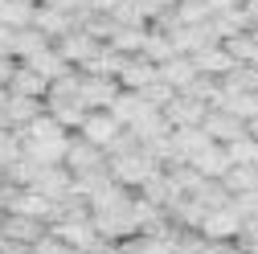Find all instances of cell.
<instances>
[{
  "label": "cell",
  "mask_w": 258,
  "mask_h": 254,
  "mask_svg": "<svg viewBox=\"0 0 258 254\" xmlns=\"http://www.w3.org/2000/svg\"><path fill=\"white\" fill-rule=\"evenodd\" d=\"M13 66H17V61H13L9 53H0V86H9V74H13Z\"/></svg>",
  "instance_id": "37"
},
{
  "label": "cell",
  "mask_w": 258,
  "mask_h": 254,
  "mask_svg": "<svg viewBox=\"0 0 258 254\" xmlns=\"http://www.w3.org/2000/svg\"><path fill=\"white\" fill-rule=\"evenodd\" d=\"M25 152V144H21V132L17 127H5V132H0V168H9L17 156Z\"/></svg>",
  "instance_id": "32"
},
{
  "label": "cell",
  "mask_w": 258,
  "mask_h": 254,
  "mask_svg": "<svg viewBox=\"0 0 258 254\" xmlns=\"http://www.w3.org/2000/svg\"><path fill=\"white\" fill-rule=\"evenodd\" d=\"M5 90H9V94H21V99H45L49 82H45L33 66L17 61V66H13V74H9V86H5Z\"/></svg>",
  "instance_id": "14"
},
{
  "label": "cell",
  "mask_w": 258,
  "mask_h": 254,
  "mask_svg": "<svg viewBox=\"0 0 258 254\" xmlns=\"http://www.w3.org/2000/svg\"><path fill=\"white\" fill-rule=\"evenodd\" d=\"M123 132V123L111 115V111H86V119H82V127H78V132L74 136H82L86 144H94V148H111V140Z\"/></svg>",
  "instance_id": "9"
},
{
  "label": "cell",
  "mask_w": 258,
  "mask_h": 254,
  "mask_svg": "<svg viewBox=\"0 0 258 254\" xmlns=\"http://www.w3.org/2000/svg\"><path fill=\"white\" fill-rule=\"evenodd\" d=\"M5 127H9V119H5V111H0V132H5Z\"/></svg>",
  "instance_id": "40"
},
{
  "label": "cell",
  "mask_w": 258,
  "mask_h": 254,
  "mask_svg": "<svg viewBox=\"0 0 258 254\" xmlns=\"http://www.w3.org/2000/svg\"><path fill=\"white\" fill-rule=\"evenodd\" d=\"M5 242H9V238H5V230H0V250H5Z\"/></svg>",
  "instance_id": "42"
},
{
  "label": "cell",
  "mask_w": 258,
  "mask_h": 254,
  "mask_svg": "<svg viewBox=\"0 0 258 254\" xmlns=\"http://www.w3.org/2000/svg\"><path fill=\"white\" fill-rule=\"evenodd\" d=\"M205 111H209V107H205L201 99H192L188 90H176L172 99L164 103L160 115H164L172 127H201V123H205Z\"/></svg>",
  "instance_id": "8"
},
{
  "label": "cell",
  "mask_w": 258,
  "mask_h": 254,
  "mask_svg": "<svg viewBox=\"0 0 258 254\" xmlns=\"http://www.w3.org/2000/svg\"><path fill=\"white\" fill-rule=\"evenodd\" d=\"M197 234H201L205 242H234V238L242 234V213L225 201V205H217V209H209V213L201 217Z\"/></svg>",
  "instance_id": "4"
},
{
  "label": "cell",
  "mask_w": 258,
  "mask_h": 254,
  "mask_svg": "<svg viewBox=\"0 0 258 254\" xmlns=\"http://www.w3.org/2000/svg\"><path fill=\"white\" fill-rule=\"evenodd\" d=\"M188 164L197 168L205 180H221V176H225V168H230V156H225V148H221V144H209L205 152H197V156H192Z\"/></svg>",
  "instance_id": "20"
},
{
  "label": "cell",
  "mask_w": 258,
  "mask_h": 254,
  "mask_svg": "<svg viewBox=\"0 0 258 254\" xmlns=\"http://www.w3.org/2000/svg\"><path fill=\"white\" fill-rule=\"evenodd\" d=\"M115 25H132V29H148V13H144V0H119V5L107 13Z\"/></svg>",
  "instance_id": "27"
},
{
  "label": "cell",
  "mask_w": 258,
  "mask_h": 254,
  "mask_svg": "<svg viewBox=\"0 0 258 254\" xmlns=\"http://www.w3.org/2000/svg\"><path fill=\"white\" fill-rule=\"evenodd\" d=\"M0 254H33V250H29V246H17V242H5V250H0Z\"/></svg>",
  "instance_id": "39"
},
{
  "label": "cell",
  "mask_w": 258,
  "mask_h": 254,
  "mask_svg": "<svg viewBox=\"0 0 258 254\" xmlns=\"http://www.w3.org/2000/svg\"><path fill=\"white\" fill-rule=\"evenodd\" d=\"M5 94H9V90H5V86H0V103H5Z\"/></svg>",
  "instance_id": "44"
},
{
  "label": "cell",
  "mask_w": 258,
  "mask_h": 254,
  "mask_svg": "<svg viewBox=\"0 0 258 254\" xmlns=\"http://www.w3.org/2000/svg\"><path fill=\"white\" fill-rule=\"evenodd\" d=\"M205 254H246L238 242H205Z\"/></svg>",
  "instance_id": "35"
},
{
  "label": "cell",
  "mask_w": 258,
  "mask_h": 254,
  "mask_svg": "<svg viewBox=\"0 0 258 254\" xmlns=\"http://www.w3.org/2000/svg\"><path fill=\"white\" fill-rule=\"evenodd\" d=\"M61 164H66L70 176L78 180V176H90V172H103L107 168V152L86 144L82 136H70V148H66V156H61Z\"/></svg>",
  "instance_id": "5"
},
{
  "label": "cell",
  "mask_w": 258,
  "mask_h": 254,
  "mask_svg": "<svg viewBox=\"0 0 258 254\" xmlns=\"http://www.w3.org/2000/svg\"><path fill=\"white\" fill-rule=\"evenodd\" d=\"M225 94H258V70L254 66H234L225 78H217Z\"/></svg>",
  "instance_id": "24"
},
{
  "label": "cell",
  "mask_w": 258,
  "mask_h": 254,
  "mask_svg": "<svg viewBox=\"0 0 258 254\" xmlns=\"http://www.w3.org/2000/svg\"><path fill=\"white\" fill-rule=\"evenodd\" d=\"M217 111H230L234 119L250 123V119H258V94H225Z\"/></svg>",
  "instance_id": "28"
},
{
  "label": "cell",
  "mask_w": 258,
  "mask_h": 254,
  "mask_svg": "<svg viewBox=\"0 0 258 254\" xmlns=\"http://www.w3.org/2000/svg\"><path fill=\"white\" fill-rule=\"evenodd\" d=\"M119 90H123V86H119L115 78L82 74V70H78V94H82V107H86V111H111V103H115Z\"/></svg>",
  "instance_id": "7"
},
{
  "label": "cell",
  "mask_w": 258,
  "mask_h": 254,
  "mask_svg": "<svg viewBox=\"0 0 258 254\" xmlns=\"http://www.w3.org/2000/svg\"><path fill=\"white\" fill-rule=\"evenodd\" d=\"M49 9H57V13H66V17H74V21H82L90 9H86V0H45Z\"/></svg>",
  "instance_id": "34"
},
{
  "label": "cell",
  "mask_w": 258,
  "mask_h": 254,
  "mask_svg": "<svg viewBox=\"0 0 258 254\" xmlns=\"http://www.w3.org/2000/svg\"><path fill=\"white\" fill-rule=\"evenodd\" d=\"M225 156H230V164H258V140L242 136L234 144H225Z\"/></svg>",
  "instance_id": "31"
},
{
  "label": "cell",
  "mask_w": 258,
  "mask_h": 254,
  "mask_svg": "<svg viewBox=\"0 0 258 254\" xmlns=\"http://www.w3.org/2000/svg\"><path fill=\"white\" fill-rule=\"evenodd\" d=\"M41 45H49V41L37 33L33 25H29V29H13V37H9V57H13V61H25V57H33Z\"/></svg>",
  "instance_id": "22"
},
{
  "label": "cell",
  "mask_w": 258,
  "mask_h": 254,
  "mask_svg": "<svg viewBox=\"0 0 258 254\" xmlns=\"http://www.w3.org/2000/svg\"><path fill=\"white\" fill-rule=\"evenodd\" d=\"M0 230H5V238L17 242V246H33L49 226L41 217H29V213H0Z\"/></svg>",
  "instance_id": "10"
},
{
  "label": "cell",
  "mask_w": 258,
  "mask_h": 254,
  "mask_svg": "<svg viewBox=\"0 0 258 254\" xmlns=\"http://www.w3.org/2000/svg\"><path fill=\"white\" fill-rule=\"evenodd\" d=\"M148 61H168L172 53H176V45H172V33L168 29H156V25H148V33H144V49H140Z\"/></svg>",
  "instance_id": "21"
},
{
  "label": "cell",
  "mask_w": 258,
  "mask_h": 254,
  "mask_svg": "<svg viewBox=\"0 0 258 254\" xmlns=\"http://www.w3.org/2000/svg\"><path fill=\"white\" fill-rule=\"evenodd\" d=\"M156 78H160V82H168L172 90H188L192 82H197V66H192V57L172 53L168 61H160V66H156Z\"/></svg>",
  "instance_id": "12"
},
{
  "label": "cell",
  "mask_w": 258,
  "mask_h": 254,
  "mask_svg": "<svg viewBox=\"0 0 258 254\" xmlns=\"http://www.w3.org/2000/svg\"><path fill=\"white\" fill-rule=\"evenodd\" d=\"M9 37H13V29H9L5 21H0V49H5V53H9Z\"/></svg>",
  "instance_id": "38"
},
{
  "label": "cell",
  "mask_w": 258,
  "mask_h": 254,
  "mask_svg": "<svg viewBox=\"0 0 258 254\" xmlns=\"http://www.w3.org/2000/svg\"><path fill=\"white\" fill-rule=\"evenodd\" d=\"M160 168H164V164H160L144 144L132 148V152H123V156H107V172H111V180H119L123 188H132V193H136V188H140L152 172H160Z\"/></svg>",
  "instance_id": "2"
},
{
  "label": "cell",
  "mask_w": 258,
  "mask_h": 254,
  "mask_svg": "<svg viewBox=\"0 0 258 254\" xmlns=\"http://www.w3.org/2000/svg\"><path fill=\"white\" fill-rule=\"evenodd\" d=\"M29 250H33V254H74V250H70L66 242H61V238L53 234V230H45V234H41V238H37L33 246H29Z\"/></svg>",
  "instance_id": "33"
},
{
  "label": "cell",
  "mask_w": 258,
  "mask_h": 254,
  "mask_svg": "<svg viewBox=\"0 0 258 254\" xmlns=\"http://www.w3.org/2000/svg\"><path fill=\"white\" fill-rule=\"evenodd\" d=\"M53 49H57L61 57H66V66H74V70H82L86 61H90L94 53L103 49V41H99V37H90L86 29L78 25V29H70L66 37H57V41H53Z\"/></svg>",
  "instance_id": "6"
},
{
  "label": "cell",
  "mask_w": 258,
  "mask_h": 254,
  "mask_svg": "<svg viewBox=\"0 0 258 254\" xmlns=\"http://www.w3.org/2000/svg\"><path fill=\"white\" fill-rule=\"evenodd\" d=\"M250 33H254V37H258V25H254V29H250Z\"/></svg>",
  "instance_id": "46"
},
{
  "label": "cell",
  "mask_w": 258,
  "mask_h": 254,
  "mask_svg": "<svg viewBox=\"0 0 258 254\" xmlns=\"http://www.w3.org/2000/svg\"><path fill=\"white\" fill-rule=\"evenodd\" d=\"M70 136L74 132H66L53 115H37L33 123H25L21 127V144H25V152L33 156V160H41V164H61V156H66V148H70Z\"/></svg>",
  "instance_id": "1"
},
{
  "label": "cell",
  "mask_w": 258,
  "mask_h": 254,
  "mask_svg": "<svg viewBox=\"0 0 258 254\" xmlns=\"http://www.w3.org/2000/svg\"><path fill=\"white\" fill-rule=\"evenodd\" d=\"M242 0H205V9H209V17L213 13H230V9H238Z\"/></svg>",
  "instance_id": "36"
},
{
  "label": "cell",
  "mask_w": 258,
  "mask_h": 254,
  "mask_svg": "<svg viewBox=\"0 0 258 254\" xmlns=\"http://www.w3.org/2000/svg\"><path fill=\"white\" fill-rule=\"evenodd\" d=\"M49 230L66 242L74 254H99V250H107V242L99 238V230H94V221H90V213L86 217H53L49 221Z\"/></svg>",
  "instance_id": "3"
},
{
  "label": "cell",
  "mask_w": 258,
  "mask_h": 254,
  "mask_svg": "<svg viewBox=\"0 0 258 254\" xmlns=\"http://www.w3.org/2000/svg\"><path fill=\"white\" fill-rule=\"evenodd\" d=\"M99 254H115V246H107V250H99Z\"/></svg>",
  "instance_id": "43"
},
{
  "label": "cell",
  "mask_w": 258,
  "mask_h": 254,
  "mask_svg": "<svg viewBox=\"0 0 258 254\" xmlns=\"http://www.w3.org/2000/svg\"><path fill=\"white\" fill-rule=\"evenodd\" d=\"M172 21L176 25H201V21H209L205 0H176V5H172Z\"/></svg>",
  "instance_id": "30"
},
{
  "label": "cell",
  "mask_w": 258,
  "mask_h": 254,
  "mask_svg": "<svg viewBox=\"0 0 258 254\" xmlns=\"http://www.w3.org/2000/svg\"><path fill=\"white\" fill-rule=\"evenodd\" d=\"M221 45H225V53H230L238 66H254V70H258V37L250 33V29L238 33V37H225Z\"/></svg>",
  "instance_id": "23"
},
{
  "label": "cell",
  "mask_w": 258,
  "mask_h": 254,
  "mask_svg": "<svg viewBox=\"0 0 258 254\" xmlns=\"http://www.w3.org/2000/svg\"><path fill=\"white\" fill-rule=\"evenodd\" d=\"M25 66H33L45 82H53V78H61V74H70V70H74V66H66V57L53 49V41H49V45H41L33 57H25Z\"/></svg>",
  "instance_id": "18"
},
{
  "label": "cell",
  "mask_w": 258,
  "mask_h": 254,
  "mask_svg": "<svg viewBox=\"0 0 258 254\" xmlns=\"http://www.w3.org/2000/svg\"><path fill=\"white\" fill-rule=\"evenodd\" d=\"M0 111H5V119H9V127H21L25 123H33L41 111H45V99H21V94H5V103H0Z\"/></svg>",
  "instance_id": "17"
},
{
  "label": "cell",
  "mask_w": 258,
  "mask_h": 254,
  "mask_svg": "<svg viewBox=\"0 0 258 254\" xmlns=\"http://www.w3.org/2000/svg\"><path fill=\"white\" fill-rule=\"evenodd\" d=\"M221 184H225V193H250V188H258V168L254 164H230L225 168V176H221Z\"/></svg>",
  "instance_id": "25"
},
{
  "label": "cell",
  "mask_w": 258,
  "mask_h": 254,
  "mask_svg": "<svg viewBox=\"0 0 258 254\" xmlns=\"http://www.w3.org/2000/svg\"><path fill=\"white\" fill-rule=\"evenodd\" d=\"M0 184H5V168H0Z\"/></svg>",
  "instance_id": "45"
},
{
  "label": "cell",
  "mask_w": 258,
  "mask_h": 254,
  "mask_svg": "<svg viewBox=\"0 0 258 254\" xmlns=\"http://www.w3.org/2000/svg\"><path fill=\"white\" fill-rule=\"evenodd\" d=\"M192 66H197V74H205V78H225L238 61L225 53V45L217 41V45H209V49H197V53H192Z\"/></svg>",
  "instance_id": "16"
},
{
  "label": "cell",
  "mask_w": 258,
  "mask_h": 254,
  "mask_svg": "<svg viewBox=\"0 0 258 254\" xmlns=\"http://www.w3.org/2000/svg\"><path fill=\"white\" fill-rule=\"evenodd\" d=\"M25 5H33V9H37V5H45V0H25Z\"/></svg>",
  "instance_id": "41"
},
{
  "label": "cell",
  "mask_w": 258,
  "mask_h": 254,
  "mask_svg": "<svg viewBox=\"0 0 258 254\" xmlns=\"http://www.w3.org/2000/svg\"><path fill=\"white\" fill-rule=\"evenodd\" d=\"M123 90H144L156 82V61H148L144 53H132V57H123V70L115 78Z\"/></svg>",
  "instance_id": "13"
},
{
  "label": "cell",
  "mask_w": 258,
  "mask_h": 254,
  "mask_svg": "<svg viewBox=\"0 0 258 254\" xmlns=\"http://www.w3.org/2000/svg\"><path fill=\"white\" fill-rule=\"evenodd\" d=\"M148 111H152V107L144 103V94H140V90H119V94H115V103H111V115H115L123 127H132V123L144 119Z\"/></svg>",
  "instance_id": "19"
},
{
  "label": "cell",
  "mask_w": 258,
  "mask_h": 254,
  "mask_svg": "<svg viewBox=\"0 0 258 254\" xmlns=\"http://www.w3.org/2000/svg\"><path fill=\"white\" fill-rule=\"evenodd\" d=\"M0 21L9 29H29L33 25V5H25V0H0Z\"/></svg>",
  "instance_id": "29"
},
{
  "label": "cell",
  "mask_w": 258,
  "mask_h": 254,
  "mask_svg": "<svg viewBox=\"0 0 258 254\" xmlns=\"http://www.w3.org/2000/svg\"><path fill=\"white\" fill-rule=\"evenodd\" d=\"M144 33H148V29H132V25H115V33L107 37V45H111L115 53H123V57H132V53H140V49H144Z\"/></svg>",
  "instance_id": "26"
},
{
  "label": "cell",
  "mask_w": 258,
  "mask_h": 254,
  "mask_svg": "<svg viewBox=\"0 0 258 254\" xmlns=\"http://www.w3.org/2000/svg\"><path fill=\"white\" fill-rule=\"evenodd\" d=\"M201 127H205V136H209L213 144H221V148L246 136V123L234 119L230 111H205V123H201Z\"/></svg>",
  "instance_id": "11"
},
{
  "label": "cell",
  "mask_w": 258,
  "mask_h": 254,
  "mask_svg": "<svg viewBox=\"0 0 258 254\" xmlns=\"http://www.w3.org/2000/svg\"><path fill=\"white\" fill-rule=\"evenodd\" d=\"M33 29L45 41H57V37H66L70 29H78V21L66 17V13H57V9H49V5H37L33 9Z\"/></svg>",
  "instance_id": "15"
}]
</instances>
